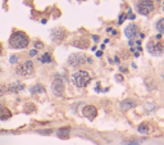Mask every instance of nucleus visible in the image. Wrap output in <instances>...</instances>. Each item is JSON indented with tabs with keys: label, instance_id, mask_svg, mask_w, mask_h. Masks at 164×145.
I'll return each mask as SVG.
<instances>
[{
	"label": "nucleus",
	"instance_id": "1",
	"mask_svg": "<svg viewBox=\"0 0 164 145\" xmlns=\"http://www.w3.org/2000/svg\"><path fill=\"white\" fill-rule=\"evenodd\" d=\"M30 39L23 31H16L9 37V45L13 49H24L28 46Z\"/></svg>",
	"mask_w": 164,
	"mask_h": 145
},
{
	"label": "nucleus",
	"instance_id": "2",
	"mask_svg": "<svg viewBox=\"0 0 164 145\" xmlns=\"http://www.w3.org/2000/svg\"><path fill=\"white\" fill-rule=\"evenodd\" d=\"M91 81V76L87 71H78L72 75V82L77 87H85Z\"/></svg>",
	"mask_w": 164,
	"mask_h": 145
},
{
	"label": "nucleus",
	"instance_id": "3",
	"mask_svg": "<svg viewBox=\"0 0 164 145\" xmlns=\"http://www.w3.org/2000/svg\"><path fill=\"white\" fill-rule=\"evenodd\" d=\"M136 8H137V12L142 16H149L154 12L155 4L153 0H138Z\"/></svg>",
	"mask_w": 164,
	"mask_h": 145
},
{
	"label": "nucleus",
	"instance_id": "4",
	"mask_svg": "<svg viewBox=\"0 0 164 145\" xmlns=\"http://www.w3.org/2000/svg\"><path fill=\"white\" fill-rule=\"evenodd\" d=\"M16 72H17V75H19V76H24V77L31 76V75H32V73L35 72L33 62H32V61H26V62H23L22 64H19L18 67H17Z\"/></svg>",
	"mask_w": 164,
	"mask_h": 145
},
{
	"label": "nucleus",
	"instance_id": "5",
	"mask_svg": "<svg viewBox=\"0 0 164 145\" xmlns=\"http://www.w3.org/2000/svg\"><path fill=\"white\" fill-rule=\"evenodd\" d=\"M148 51L151 55H162L164 53V42L159 40H150L148 42Z\"/></svg>",
	"mask_w": 164,
	"mask_h": 145
},
{
	"label": "nucleus",
	"instance_id": "6",
	"mask_svg": "<svg viewBox=\"0 0 164 145\" xmlns=\"http://www.w3.org/2000/svg\"><path fill=\"white\" fill-rule=\"evenodd\" d=\"M86 62V55L85 54H80V53H75L71 54L68 58V64L71 67H80Z\"/></svg>",
	"mask_w": 164,
	"mask_h": 145
},
{
	"label": "nucleus",
	"instance_id": "7",
	"mask_svg": "<svg viewBox=\"0 0 164 145\" xmlns=\"http://www.w3.org/2000/svg\"><path fill=\"white\" fill-rule=\"evenodd\" d=\"M64 82H63V80L62 79H59V77H57L54 81H53V84H51V90H53V93L55 96H63V94H64Z\"/></svg>",
	"mask_w": 164,
	"mask_h": 145
},
{
	"label": "nucleus",
	"instance_id": "8",
	"mask_svg": "<svg viewBox=\"0 0 164 145\" xmlns=\"http://www.w3.org/2000/svg\"><path fill=\"white\" fill-rule=\"evenodd\" d=\"M65 36H67V31L63 27H57L51 31V39H53L54 42H62L65 39Z\"/></svg>",
	"mask_w": 164,
	"mask_h": 145
},
{
	"label": "nucleus",
	"instance_id": "9",
	"mask_svg": "<svg viewBox=\"0 0 164 145\" xmlns=\"http://www.w3.org/2000/svg\"><path fill=\"white\" fill-rule=\"evenodd\" d=\"M140 34V28H138V26L137 24H128L127 27H126V30H124V35L127 36L128 39H135L137 35Z\"/></svg>",
	"mask_w": 164,
	"mask_h": 145
},
{
	"label": "nucleus",
	"instance_id": "10",
	"mask_svg": "<svg viewBox=\"0 0 164 145\" xmlns=\"http://www.w3.org/2000/svg\"><path fill=\"white\" fill-rule=\"evenodd\" d=\"M82 114L85 116L86 118H89L90 121H92V119H95L97 116V109H96V107H94V105H86V107L82 109Z\"/></svg>",
	"mask_w": 164,
	"mask_h": 145
},
{
	"label": "nucleus",
	"instance_id": "11",
	"mask_svg": "<svg viewBox=\"0 0 164 145\" xmlns=\"http://www.w3.org/2000/svg\"><path fill=\"white\" fill-rule=\"evenodd\" d=\"M23 89H24V85L21 84L19 81L12 82L10 85L6 86V91H8V93H12V94H17V93H19V91H22Z\"/></svg>",
	"mask_w": 164,
	"mask_h": 145
},
{
	"label": "nucleus",
	"instance_id": "12",
	"mask_svg": "<svg viewBox=\"0 0 164 145\" xmlns=\"http://www.w3.org/2000/svg\"><path fill=\"white\" fill-rule=\"evenodd\" d=\"M137 131L142 134V135H149V134H151V131H153V126L148 122L141 123V125L137 127Z\"/></svg>",
	"mask_w": 164,
	"mask_h": 145
},
{
	"label": "nucleus",
	"instance_id": "13",
	"mask_svg": "<svg viewBox=\"0 0 164 145\" xmlns=\"http://www.w3.org/2000/svg\"><path fill=\"white\" fill-rule=\"evenodd\" d=\"M75 46H77V48H81V49H86V48H89V45H90V42L89 40H87L86 37H78V39H76L75 41L72 42Z\"/></svg>",
	"mask_w": 164,
	"mask_h": 145
},
{
	"label": "nucleus",
	"instance_id": "14",
	"mask_svg": "<svg viewBox=\"0 0 164 145\" xmlns=\"http://www.w3.org/2000/svg\"><path fill=\"white\" fill-rule=\"evenodd\" d=\"M135 105H136V103L133 100H131V99H126V100H123L119 104V107H121V111L126 112V111H128V109H131L132 107H135Z\"/></svg>",
	"mask_w": 164,
	"mask_h": 145
},
{
	"label": "nucleus",
	"instance_id": "15",
	"mask_svg": "<svg viewBox=\"0 0 164 145\" xmlns=\"http://www.w3.org/2000/svg\"><path fill=\"white\" fill-rule=\"evenodd\" d=\"M10 117H12V112H10L8 108H5V107L0 108V119H1V121H6V119H9Z\"/></svg>",
	"mask_w": 164,
	"mask_h": 145
},
{
	"label": "nucleus",
	"instance_id": "16",
	"mask_svg": "<svg viewBox=\"0 0 164 145\" xmlns=\"http://www.w3.org/2000/svg\"><path fill=\"white\" fill-rule=\"evenodd\" d=\"M69 132H71V129H69V127H63V129H59L57 131V135H58V137H60V139H68Z\"/></svg>",
	"mask_w": 164,
	"mask_h": 145
},
{
	"label": "nucleus",
	"instance_id": "17",
	"mask_svg": "<svg viewBox=\"0 0 164 145\" xmlns=\"http://www.w3.org/2000/svg\"><path fill=\"white\" fill-rule=\"evenodd\" d=\"M31 94H40V93H45V89L43 85H35L31 87Z\"/></svg>",
	"mask_w": 164,
	"mask_h": 145
},
{
	"label": "nucleus",
	"instance_id": "18",
	"mask_svg": "<svg viewBox=\"0 0 164 145\" xmlns=\"http://www.w3.org/2000/svg\"><path fill=\"white\" fill-rule=\"evenodd\" d=\"M51 55L50 53H45V54H43V56H40V62L41 63H51Z\"/></svg>",
	"mask_w": 164,
	"mask_h": 145
},
{
	"label": "nucleus",
	"instance_id": "19",
	"mask_svg": "<svg viewBox=\"0 0 164 145\" xmlns=\"http://www.w3.org/2000/svg\"><path fill=\"white\" fill-rule=\"evenodd\" d=\"M156 30H158L160 34H164V18H160L158 22H156Z\"/></svg>",
	"mask_w": 164,
	"mask_h": 145
},
{
	"label": "nucleus",
	"instance_id": "20",
	"mask_svg": "<svg viewBox=\"0 0 164 145\" xmlns=\"http://www.w3.org/2000/svg\"><path fill=\"white\" fill-rule=\"evenodd\" d=\"M35 111H36V107H35V104L28 103V104L24 105V112H26V113H32Z\"/></svg>",
	"mask_w": 164,
	"mask_h": 145
},
{
	"label": "nucleus",
	"instance_id": "21",
	"mask_svg": "<svg viewBox=\"0 0 164 145\" xmlns=\"http://www.w3.org/2000/svg\"><path fill=\"white\" fill-rule=\"evenodd\" d=\"M43 48H44L43 42H41V41H35V49H36V50H37V49H43Z\"/></svg>",
	"mask_w": 164,
	"mask_h": 145
},
{
	"label": "nucleus",
	"instance_id": "22",
	"mask_svg": "<svg viewBox=\"0 0 164 145\" xmlns=\"http://www.w3.org/2000/svg\"><path fill=\"white\" fill-rule=\"evenodd\" d=\"M6 93V86L5 85H0V96H3Z\"/></svg>",
	"mask_w": 164,
	"mask_h": 145
},
{
	"label": "nucleus",
	"instance_id": "23",
	"mask_svg": "<svg viewBox=\"0 0 164 145\" xmlns=\"http://www.w3.org/2000/svg\"><path fill=\"white\" fill-rule=\"evenodd\" d=\"M17 62H18V56H16V55L10 56V63H12V64H14V63H17Z\"/></svg>",
	"mask_w": 164,
	"mask_h": 145
},
{
	"label": "nucleus",
	"instance_id": "24",
	"mask_svg": "<svg viewBox=\"0 0 164 145\" xmlns=\"http://www.w3.org/2000/svg\"><path fill=\"white\" fill-rule=\"evenodd\" d=\"M36 55H37V50H36V49H33V50L30 51V56H36Z\"/></svg>",
	"mask_w": 164,
	"mask_h": 145
},
{
	"label": "nucleus",
	"instance_id": "25",
	"mask_svg": "<svg viewBox=\"0 0 164 145\" xmlns=\"http://www.w3.org/2000/svg\"><path fill=\"white\" fill-rule=\"evenodd\" d=\"M40 134H44V135H48V134H51V130H46V131H40Z\"/></svg>",
	"mask_w": 164,
	"mask_h": 145
},
{
	"label": "nucleus",
	"instance_id": "26",
	"mask_svg": "<svg viewBox=\"0 0 164 145\" xmlns=\"http://www.w3.org/2000/svg\"><path fill=\"white\" fill-rule=\"evenodd\" d=\"M126 18H127V17H126V16H123V14H122V16L119 17V23H122V21H124Z\"/></svg>",
	"mask_w": 164,
	"mask_h": 145
},
{
	"label": "nucleus",
	"instance_id": "27",
	"mask_svg": "<svg viewBox=\"0 0 164 145\" xmlns=\"http://www.w3.org/2000/svg\"><path fill=\"white\" fill-rule=\"evenodd\" d=\"M116 80H117V81H119V82H121V81H123V79L121 77V75H117V76H116Z\"/></svg>",
	"mask_w": 164,
	"mask_h": 145
},
{
	"label": "nucleus",
	"instance_id": "28",
	"mask_svg": "<svg viewBox=\"0 0 164 145\" xmlns=\"http://www.w3.org/2000/svg\"><path fill=\"white\" fill-rule=\"evenodd\" d=\"M102 54H103L102 51H97V53H96V55H97V56H102Z\"/></svg>",
	"mask_w": 164,
	"mask_h": 145
},
{
	"label": "nucleus",
	"instance_id": "29",
	"mask_svg": "<svg viewBox=\"0 0 164 145\" xmlns=\"http://www.w3.org/2000/svg\"><path fill=\"white\" fill-rule=\"evenodd\" d=\"M162 9H163V12H164V0H162Z\"/></svg>",
	"mask_w": 164,
	"mask_h": 145
},
{
	"label": "nucleus",
	"instance_id": "30",
	"mask_svg": "<svg viewBox=\"0 0 164 145\" xmlns=\"http://www.w3.org/2000/svg\"><path fill=\"white\" fill-rule=\"evenodd\" d=\"M1 51H3V48H1V44H0V54H1Z\"/></svg>",
	"mask_w": 164,
	"mask_h": 145
},
{
	"label": "nucleus",
	"instance_id": "31",
	"mask_svg": "<svg viewBox=\"0 0 164 145\" xmlns=\"http://www.w3.org/2000/svg\"><path fill=\"white\" fill-rule=\"evenodd\" d=\"M130 145H138V143H132V144H130Z\"/></svg>",
	"mask_w": 164,
	"mask_h": 145
}]
</instances>
